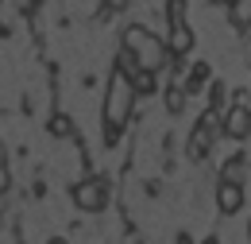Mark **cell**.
Instances as JSON below:
<instances>
[{"label": "cell", "instance_id": "obj_1", "mask_svg": "<svg viewBox=\"0 0 251 244\" xmlns=\"http://www.w3.org/2000/svg\"><path fill=\"white\" fill-rule=\"evenodd\" d=\"M131 101H135L131 78L116 70V74L108 78V93H104V136H108V144L120 140V128H124L127 117H131Z\"/></svg>", "mask_w": 251, "mask_h": 244}, {"label": "cell", "instance_id": "obj_2", "mask_svg": "<svg viewBox=\"0 0 251 244\" xmlns=\"http://www.w3.org/2000/svg\"><path fill=\"white\" fill-rule=\"evenodd\" d=\"M70 194H74V206L77 210H89V214H100L108 206V186L100 183V179H81Z\"/></svg>", "mask_w": 251, "mask_h": 244}, {"label": "cell", "instance_id": "obj_3", "mask_svg": "<svg viewBox=\"0 0 251 244\" xmlns=\"http://www.w3.org/2000/svg\"><path fill=\"white\" fill-rule=\"evenodd\" d=\"M213 124H217V113L209 109L201 121L193 124V132H189V144H186V155L197 163V159H205L209 155V148H213Z\"/></svg>", "mask_w": 251, "mask_h": 244}, {"label": "cell", "instance_id": "obj_4", "mask_svg": "<svg viewBox=\"0 0 251 244\" xmlns=\"http://www.w3.org/2000/svg\"><path fill=\"white\" fill-rule=\"evenodd\" d=\"M240 206H244V186L220 179L217 183V210L220 214H240Z\"/></svg>", "mask_w": 251, "mask_h": 244}, {"label": "cell", "instance_id": "obj_5", "mask_svg": "<svg viewBox=\"0 0 251 244\" xmlns=\"http://www.w3.org/2000/svg\"><path fill=\"white\" fill-rule=\"evenodd\" d=\"M220 128H224V136H232V140H244V136L251 132V109H240V105H232V109L224 113Z\"/></svg>", "mask_w": 251, "mask_h": 244}, {"label": "cell", "instance_id": "obj_6", "mask_svg": "<svg viewBox=\"0 0 251 244\" xmlns=\"http://www.w3.org/2000/svg\"><path fill=\"white\" fill-rule=\"evenodd\" d=\"M189 47H193V31H189V28H170V55L182 59Z\"/></svg>", "mask_w": 251, "mask_h": 244}, {"label": "cell", "instance_id": "obj_7", "mask_svg": "<svg viewBox=\"0 0 251 244\" xmlns=\"http://www.w3.org/2000/svg\"><path fill=\"white\" fill-rule=\"evenodd\" d=\"M209 74H213L209 62H193V66H189V78H186V93H197L205 82H209Z\"/></svg>", "mask_w": 251, "mask_h": 244}, {"label": "cell", "instance_id": "obj_8", "mask_svg": "<svg viewBox=\"0 0 251 244\" xmlns=\"http://www.w3.org/2000/svg\"><path fill=\"white\" fill-rule=\"evenodd\" d=\"M155 86H158L155 70H139V74H131V90H135V97H139V93H155Z\"/></svg>", "mask_w": 251, "mask_h": 244}, {"label": "cell", "instance_id": "obj_9", "mask_svg": "<svg viewBox=\"0 0 251 244\" xmlns=\"http://www.w3.org/2000/svg\"><path fill=\"white\" fill-rule=\"evenodd\" d=\"M50 136H58V140H70V136H74V121H70L66 113H54V117H50Z\"/></svg>", "mask_w": 251, "mask_h": 244}, {"label": "cell", "instance_id": "obj_10", "mask_svg": "<svg viewBox=\"0 0 251 244\" xmlns=\"http://www.w3.org/2000/svg\"><path fill=\"white\" fill-rule=\"evenodd\" d=\"M186 86H170V90H166V109H170V113H182V109H186Z\"/></svg>", "mask_w": 251, "mask_h": 244}, {"label": "cell", "instance_id": "obj_11", "mask_svg": "<svg viewBox=\"0 0 251 244\" xmlns=\"http://www.w3.org/2000/svg\"><path fill=\"white\" fill-rule=\"evenodd\" d=\"M166 16L170 28H186V0H166Z\"/></svg>", "mask_w": 251, "mask_h": 244}, {"label": "cell", "instance_id": "obj_12", "mask_svg": "<svg viewBox=\"0 0 251 244\" xmlns=\"http://www.w3.org/2000/svg\"><path fill=\"white\" fill-rule=\"evenodd\" d=\"M220 105H224V82H209V109L217 113Z\"/></svg>", "mask_w": 251, "mask_h": 244}, {"label": "cell", "instance_id": "obj_13", "mask_svg": "<svg viewBox=\"0 0 251 244\" xmlns=\"http://www.w3.org/2000/svg\"><path fill=\"white\" fill-rule=\"evenodd\" d=\"M12 190V171H8V163L0 167V194H8Z\"/></svg>", "mask_w": 251, "mask_h": 244}, {"label": "cell", "instance_id": "obj_14", "mask_svg": "<svg viewBox=\"0 0 251 244\" xmlns=\"http://www.w3.org/2000/svg\"><path fill=\"white\" fill-rule=\"evenodd\" d=\"M178 244H193V241H189V233H178Z\"/></svg>", "mask_w": 251, "mask_h": 244}, {"label": "cell", "instance_id": "obj_15", "mask_svg": "<svg viewBox=\"0 0 251 244\" xmlns=\"http://www.w3.org/2000/svg\"><path fill=\"white\" fill-rule=\"evenodd\" d=\"M47 244H70V241H62V237H50V241H47Z\"/></svg>", "mask_w": 251, "mask_h": 244}, {"label": "cell", "instance_id": "obj_16", "mask_svg": "<svg viewBox=\"0 0 251 244\" xmlns=\"http://www.w3.org/2000/svg\"><path fill=\"white\" fill-rule=\"evenodd\" d=\"M201 244H220V241H217V237H205V241H201Z\"/></svg>", "mask_w": 251, "mask_h": 244}]
</instances>
